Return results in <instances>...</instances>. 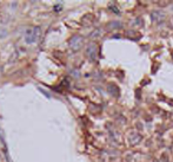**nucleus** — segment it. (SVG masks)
Segmentation results:
<instances>
[{"mask_svg": "<svg viewBox=\"0 0 173 162\" xmlns=\"http://www.w3.org/2000/svg\"><path fill=\"white\" fill-rule=\"evenodd\" d=\"M83 41H84V39L81 36H73L72 38L70 39V47H71L72 50L77 51V50H79V49L81 47Z\"/></svg>", "mask_w": 173, "mask_h": 162, "instance_id": "obj_2", "label": "nucleus"}, {"mask_svg": "<svg viewBox=\"0 0 173 162\" xmlns=\"http://www.w3.org/2000/svg\"><path fill=\"white\" fill-rule=\"evenodd\" d=\"M39 37H40V29L39 27H32V29L26 31L25 40H26L27 44H32V43H36L39 39Z\"/></svg>", "mask_w": 173, "mask_h": 162, "instance_id": "obj_1", "label": "nucleus"}, {"mask_svg": "<svg viewBox=\"0 0 173 162\" xmlns=\"http://www.w3.org/2000/svg\"><path fill=\"white\" fill-rule=\"evenodd\" d=\"M163 19H164V14H163L161 12L156 11V12L152 13V20H153V22H160V20H163Z\"/></svg>", "mask_w": 173, "mask_h": 162, "instance_id": "obj_4", "label": "nucleus"}, {"mask_svg": "<svg viewBox=\"0 0 173 162\" xmlns=\"http://www.w3.org/2000/svg\"><path fill=\"white\" fill-rule=\"evenodd\" d=\"M97 52H98V49H97V45L96 44H90L87 49H86V53L88 56V58L91 59H96V57H97Z\"/></svg>", "mask_w": 173, "mask_h": 162, "instance_id": "obj_3", "label": "nucleus"}]
</instances>
